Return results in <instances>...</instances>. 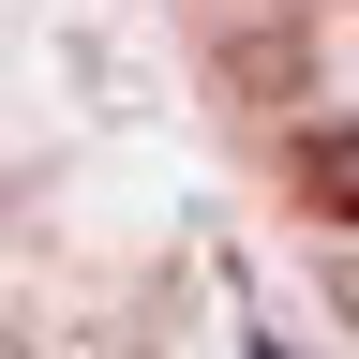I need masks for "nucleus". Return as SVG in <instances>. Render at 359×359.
<instances>
[{"instance_id": "nucleus-1", "label": "nucleus", "mask_w": 359, "mask_h": 359, "mask_svg": "<svg viewBox=\"0 0 359 359\" xmlns=\"http://www.w3.org/2000/svg\"><path fill=\"white\" fill-rule=\"evenodd\" d=\"M299 195L359 224V120H314V135H299Z\"/></svg>"}]
</instances>
